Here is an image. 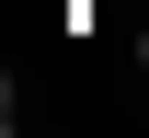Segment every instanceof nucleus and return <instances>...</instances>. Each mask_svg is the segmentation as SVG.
Returning <instances> with one entry per match:
<instances>
[{
    "mask_svg": "<svg viewBox=\"0 0 149 138\" xmlns=\"http://www.w3.org/2000/svg\"><path fill=\"white\" fill-rule=\"evenodd\" d=\"M138 69H149V35H138Z\"/></svg>",
    "mask_w": 149,
    "mask_h": 138,
    "instance_id": "2",
    "label": "nucleus"
},
{
    "mask_svg": "<svg viewBox=\"0 0 149 138\" xmlns=\"http://www.w3.org/2000/svg\"><path fill=\"white\" fill-rule=\"evenodd\" d=\"M0 127H12V81H0Z\"/></svg>",
    "mask_w": 149,
    "mask_h": 138,
    "instance_id": "1",
    "label": "nucleus"
}]
</instances>
